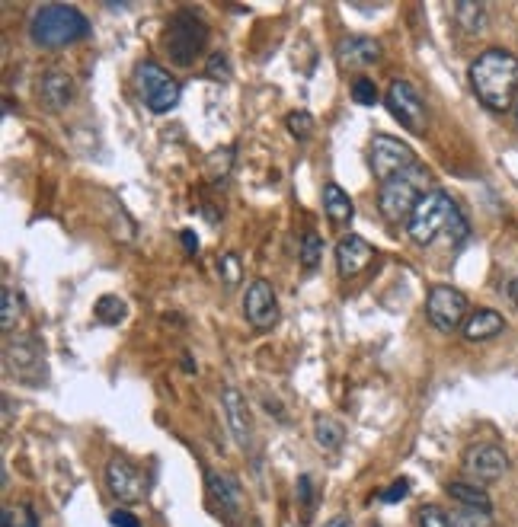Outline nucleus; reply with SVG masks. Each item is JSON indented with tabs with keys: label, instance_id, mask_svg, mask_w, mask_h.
I'll return each mask as SVG.
<instances>
[{
	"label": "nucleus",
	"instance_id": "4468645a",
	"mask_svg": "<svg viewBox=\"0 0 518 527\" xmlns=\"http://www.w3.org/2000/svg\"><path fill=\"white\" fill-rule=\"evenodd\" d=\"M221 406H224V416H228V425H231L234 441L247 451L250 444H253V422H250V409H247L244 393H240L237 387H224Z\"/></svg>",
	"mask_w": 518,
	"mask_h": 527
},
{
	"label": "nucleus",
	"instance_id": "a211bd4d",
	"mask_svg": "<svg viewBox=\"0 0 518 527\" xmlns=\"http://www.w3.org/2000/svg\"><path fill=\"white\" fill-rule=\"evenodd\" d=\"M71 93H74L71 77L64 71H48L42 77V84H39V96H42V103L48 109H64L71 103Z\"/></svg>",
	"mask_w": 518,
	"mask_h": 527
},
{
	"label": "nucleus",
	"instance_id": "9d476101",
	"mask_svg": "<svg viewBox=\"0 0 518 527\" xmlns=\"http://www.w3.org/2000/svg\"><path fill=\"white\" fill-rule=\"evenodd\" d=\"M464 476H471L474 483H496L503 480L509 470V457L499 444H474L464 451Z\"/></svg>",
	"mask_w": 518,
	"mask_h": 527
},
{
	"label": "nucleus",
	"instance_id": "f03ea898",
	"mask_svg": "<svg viewBox=\"0 0 518 527\" xmlns=\"http://www.w3.org/2000/svg\"><path fill=\"white\" fill-rule=\"evenodd\" d=\"M407 227H410L413 243L419 246H432L439 237H448L451 243L467 240V218L461 214L458 202L442 189H432L419 199Z\"/></svg>",
	"mask_w": 518,
	"mask_h": 527
},
{
	"label": "nucleus",
	"instance_id": "4c0bfd02",
	"mask_svg": "<svg viewBox=\"0 0 518 527\" xmlns=\"http://www.w3.org/2000/svg\"><path fill=\"white\" fill-rule=\"evenodd\" d=\"M323 527H352V524H349V518H333V521H327Z\"/></svg>",
	"mask_w": 518,
	"mask_h": 527
},
{
	"label": "nucleus",
	"instance_id": "b1692460",
	"mask_svg": "<svg viewBox=\"0 0 518 527\" xmlns=\"http://www.w3.org/2000/svg\"><path fill=\"white\" fill-rule=\"evenodd\" d=\"M93 314H96V320L106 323V326H119L125 320V314H128V304L122 298H116V294H106V298L96 301Z\"/></svg>",
	"mask_w": 518,
	"mask_h": 527
},
{
	"label": "nucleus",
	"instance_id": "ddd939ff",
	"mask_svg": "<svg viewBox=\"0 0 518 527\" xmlns=\"http://www.w3.org/2000/svg\"><path fill=\"white\" fill-rule=\"evenodd\" d=\"M244 317L256 329H272L275 323H279V298H275V291L266 278L250 282V288L244 294Z\"/></svg>",
	"mask_w": 518,
	"mask_h": 527
},
{
	"label": "nucleus",
	"instance_id": "58836bf2",
	"mask_svg": "<svg viewBox=\"0 0 518 527\" xmlns=\"http://www.w3.org/2000/svg\"><path fill=\"white\" fill-rule=\"evenodd\" d=\"M515 115H518V103H515Z\"/></svg>",
	"mask_w": 518,
	"mask_h": 527
},
{
	"label": "nucleus",
	"instance_id": "6ab92c4d",
	"mask_svg": "<svg viewBox=\"0 0 518 527\" xmlns=\"http://www.w3.org/2000/svg\"><path fill=\"white\" fill-rule=\"evenodd\" d=\"M323 211H327V218H330L336 227H343V224L352 221L355 205H352V199H349L346 189H339L336 183H327V186H323Z\"/></svg>",
	"mask_w": 518,
	"mask_h": 527
},
{
	"label": "nucleus",
	"instance_id": "72a5a7b5",
	"mask_svg": "<svg viewBox=\"0 0 518 527\" xmlns=\"http://www.w3.org/2000/svg\"><path fill=\"white\" fill-rule=\"evenodd\" d=\"M221 266H224V285L234 288L237 285V278H240V269H237V259L228 253V256H221Z\"/></svg>",
	"mask_w": 518,
	"mask_h": 527
},
{
	"label": "nucleus",
	"instance_id": "dca6fc26",
	"mask_svg": "<svg viewBox=\"0 0 518 527\" xmlns=\"http://www.w3.org/2000/svg\"><path fill=\"white\" fill-rule=\"evenodd\" d=\"M336 55L343 68H368V64H375L381 58V45L368 36H349L336 45Z\"/></svg>",
	"mask_w": 518,
	"mask_h": 527
},
{
	"label": "nucleus",
	"instance_id": "bb28decb",
	"mask_svg": "<svg viewBox=\"0 0 518 527\" xmlns=\"http://www.w3.org/2000/svg\"><path fill=\"white\" fill-rule=\"evenodd\" d=\"M0 527H39V521L29 505H7L0 515Z\"/></svg>",
	"mask_w": 518,
	"mask_h": 527
},
{
	"label": "nucleus",
	"instance_id": "9b49d317",
	"mask_svg": "<svg viewBox=\"0 0 518 527\" xmlns=\"http://www.w3.org/2000/svg\"><path fill=\"white\" fill-rule=\"evenodd\" d=\"M4 368L7 374H16L20 381L39 387L45 381V358H42V349L36 345V339L10 342L4 352Z\"/></svg>",
	"mask_w": 518,
	"mask_h": 527
},
{
	"label": "nucleus",
	"instance_id": "cd10ccee",
	"mask_svg": "<svg viewBox=\"0 0 518 527\" xmlns=\"http://www.w3.org/2000/svg\"><path fill=\"white\" fill-rule=\"evenodd\" d=\"M205 74H208V80H215V84H228V80H231V61H228V55H224V52H212V55H208Z\"/></svg>",
	"mask_w": 518,
	"mask_h": 527
},
{
	"label": "nucleus",
	"instance_id": "6e6552de",
	"mask_svg": "<svg viewBox=\"0 0 518 527\" xmlns=\"http://www.w3.org/2000/svg\"><path fill=\"white\" fill-rule=\"evenodd\" d=\"M467 294L451 285H435L426 301V317L439 333H455L458 326L467 323Z\"/></svg>",
	"mask_w": 518,
	"mask_h": 527
},
{
	"label": "nucleus",
	"instance_id": "473e14b6",
	"mask_svg": "<svg viewBox=\"0 0 518 527\" xmlns=\"http://www.w3.org/2000/svg\"><path fill=\"white\" fill-rule=\"evenodd\" d=\"M407 496H410V480H397V483H391V489L381 492V502H400Z\"/></svg>",
	"mask_w": 518,
	"mask_h": 527
},
{
	"label": "nucleus",
	"instance_id": "aec40b11",
	"mask_svg": "<svg viewBox=\"0 0 518 527\" xmlns=\"http://www.w3.org/2000/svg\"><path fill=\"white\" fill-rule=\"evenodd\" d=\"M208 486H212L215 499L228 508V512H240L244 508V492H240L237 480L228 473H208Z\"/></svg>",
	"mask_w": 518,
	"mask_h": 527
},
{
	"label": "nucleus",
	"instance_id": "5701e85b",
	"mask_svg": "<svg viewBox=\"0 0 518 527\" xmlns=\"http://www.w3.org/2000/svg\"><path fill=\"white\" fill-rule=\"evenodd\" d=\"M455 20L464 32H471V36H480L483 29H487V10L480 4H458L455 7Z\"/></svg>",
	"mask_w": 518,
	"mask_h": 527
},
{
	"label": "nucleus",
	"instance_id": "1a4fd4ad",
	"mask_svg": "<svg viewBox=\"0 0 518 527\" xmlns=\"http://www.w3.org/2000/svg\"><path fill=\"white\" fill-rule=\"evenodd\" d=\"M384 103L403 128L416 131V135H423L426 131V122H429L426 119V103H423V96L416 93L413 84H407V80H394V84L387 87Z\"/></svg>",
	"mask_w": 518,
	"mask_h": 527
},
{
	"label": "nucleus",
	"instance_id": "393cba45",
	"mask_svg": "<svg viewBox=\"0 0 518 527\" xmlns=\"http://www.w3.org/2000/svg\"><path fill=\"white\" fill-rule=\"evenodd\" d=\"M0 326H4V333H13L16 323H20V314H23V307H20V298L13 294V288L4 285V291H0Z\"/></svg>",
	"mask_w": 518,
	"mask_h": 527
},
{
	"label": "nucleus",
	"instance_id": "412c9836",
	"mask_svg": "<svg viewBox=\"0 0 518 527\" xmlns=\"http://www.w3.org/2000/svg\"><path fill=\"white\" fill-rule=\"evenodd\" d=\"M314 441L323 451H339L346 441V428L330 416H314Z\"/></svg>",
	"mask_w": 518,
	"mask_h": 527
},
{
	"label": "nucleus",
	"instance_id": "4be33fe9",
	"mask_svg": "<svg viewBox=\"0 0 518 527\" xmlns=\"http://www.w3.org/2000/svg\"><path fill=\"white\" fill-rule=\"evenodd\" d=\"M448 496L455 499L458 505H467V508H480V512H490L493 502L487 496V489L477 486V483H448Z\"/></svg>",
	"mask_w": 518,
	"mask_h": 527
},
{
	"label": "nucleus",
	"instance_id": "f8f14e48",
	"mask_svg": "<svg viewBox=\"0 0 518 527\" xmlns=\"http://www.w3.org/2000/svg\"><path fill=\"white\" fill-rule=\"evenodd\" d=\"M106 486L112 492V499L119 502H141L144 492H148V480H144V473L138 467L128 464L125 457H112L109 467H106Z\"/></svg>",
	"mask_w": 518,
	"mask_h": 527
},
{
	"label": "nucleus",
	"instance_id": "0eeeda50",
	"mask_svg": "<svg viewBox=\"0 0 518 527\" xmlns=\"http://www.w3.org/2000/svg\"><path fill=\"white\" fill-rule=\"evenodd\" d=\"M368 163H371L375 179H381V186H384V183H391V179L416 170V154L407 141L391 138V135H375L368 147Z\"/></svg>",
	"mask_w": 518,
	"mask_h": 527
},
{
	"label": "nucleus",
	"instance_id": "a878e982",
	"mask_svg": "<svg viewBox=\"0 0 518 527\" xmlns=\"http://www.w3.org/2000/svg\"><path fill=\"white\" fill-rule=\"evenodd\" d=\"M448 524H451V527H490V524H493V515H490V512H480V508L458 505L455 512L448 515Z\"/></svg>",
	"mask_w": 518,
	"mask_h": 527
},
{
	"label": "nucleus",
	"instance_id": "f3484780",
	"mask_svg": "<svg viewBox=\"0 0 518 527\" xmlns=\"http://www.w3.org/2000/svg\"><path fill=\"white\" fill-rule=\"evenodd\" d=\"M506 329L503 314H496V310H477V314L467 317L464 323V339L467 342H483V339H493Z\"/></svg>",
	"mask_w": 518,
	"mask_h": 527
},
{
	"label": "nucleus",
	"instance_id": "f257e3e1",
	"mask_svg": "<svg viewBox=\"0 0 518 527\" xmlns=\"http://www.w3.org/2000/svg\"><path fill=\"white\" fill-rule=\"evenodd\" d=\"M471 87L487 109L493 112L512 109L518 93V58L506 52V48H487L471 64Z\"/></svg>",
	"mask_w": 518,
	"mask_h": 527
},
{
	"label": "nucleus",
	"instance_id": "423d86ee",
	"mask_svg": "<svg viewBox=\"0 0 518 527\" xmlns=\"http://www.w3.org/2000/svg\"><path fill=\"white\" fill-rule=\"evenodd\" d=\"M135 84H138V93H141V103L157 115L176 109V103H180V93H183L180 84H176V77H170V71L160 68L157 61H141L138 64Z\"/></svg>",
	"mask_w": 518,
	"mask_h": 527
},
{
	"label": "nucleus",
	"instance_id": "2eb2a0df",
	"mask_svg": "<svg viewBox=\"0 0 518 527\" xmlns=\"http://www.w3.org/2000/svg\"><path fill=\"white\" fill-rule=\"evenodd\" d=\"M375 246H371L365 237L359 234H349L336 243V269L343 278H352V275H359L371 259H375Z\"/></svg>",
	"mask_w": 518,
	"mask_h": 527
},
{
	"label": "nucleus",
	"instance_id": "7c9ffc66",
	"mask_svg": "<svg viewBox=\"0 0 518 527\" xmlns=\"http://www.w3.org/2000/svg\"><path fill=\"white\" fill-rule=\"evenodd\" d=\"M352 100L359 103V106H375V103H378V87L371 84L368 77H359V80L352 84Z\"/></svg>",
	"mask_w": 518,
	"mask_h": 527
},
{
	"label": "nucleus",
	"instance_id": "2f4dec72",
	"mask_svg": "<svg viewBox=\"0 0 518 527\" xmlns=\"http://www.w3.org/2000/svg\"><path fill=\"white\" fill-rule=\"evenodd\" d=\"M419 527H451L448 524V515H442L439 508H423V512H419Z\"/></svg>",
	"mask_w": 518,
	"mask_h": 527
},
{
	"label": "nucleus",
	"instance_id": "c85d7f7f",
	"mask_svg": "<svg viewBox=\"0 0 518 527\" xmlns=\"http://www.w3.org/2000/svg\"><path fill=\"white\" fill-rule=\"evenodd\" d=\"M323 256V243L317 234H304L301 237V266L304 269H317V262Z\"/></svg>",
	"mask_w": 518,
	"mask_h": 527
},
{
	"label": "nucleus",
	"instance_id": "20e7f679",
	"mask_svg": "<svg viewBox=\"0 0 518 527\" xmlns=\"http://www.w3.org/2000/svg\"><path fill=\"white\" fill-rule=\"evenodd\" d=\"M205 42H208V26L196 10H176L170 16L167 32H164V48H167L170 61L189 68V64L202 55Z\"/></svg>",
	"mask_w": 518,
	"mask_h": 527
},
{
	"label": "nucleus",
	"instance_id": "c9c22d12",
	"mask_svg": "<svg viewBox=\"0 0 518 527\" xmlns=\"http://www.w3.org/2000/svg\"><path fill=\"white\" fill-rule=\"evenodd\" d=\"M298 492H301V499H304V508H311V476H301V480H298Z\"/></svg>",
	"mask_w": 518,
	"mask_h": 527
},
{
	"label": "nucleus",
	"instance_id": "e433bc0d",
	"mask_svg": "<svg viewBox=\"0 0 518 527\" xmlns=\"http://www.w3.org/2000/svg\"><path fill=\"white\" fill-rule=\"evenodd\" d=\"M183 243H186V250L192 253V250H199V237L192 234V230H183Z\"/></svg>",
	"mask_w": 518,
	"mask_h": 527
},
{
	"label": "nucleus",
	"instance_id": "f704fd0d",
	"mask_svg": "<svg viewBox=\"0 0 518 527\" xmlns=\"http://www.w3.org/2000/svg\"><path fill=\"white\" fill-rule=\"evenodd\" d=\"M109 524L112 527H141V521L132 512H125V508H116V512L109 515Z\"/></svg>",
	"mask_w": 518,
	"mask_h": 527
},
{
	"label": "nucleus",
	"instance_id": "39448f33",
	"mask_svg": "<svg viewBox=\"0 0 518 527\" xmlns=\"http://www.w3.org/2000/svg\"><path fill=\"white\" fill-rule=\"evenodd\" d=\"M419 179H426V173L416 167V170L403 173V176H397V179H391V183L381 186V192H378V208H381V214H384V218L391 221V224H403V221L410 224L419 199L426 195V189L419 186Z\"/></svg>",
	"mask_w": 518,
	"mask_h": 527
},
{
	"label": "nucleus",
	"instance_id": "7ed1b4c3",
	"mask_svg": "<svg viewBox=\"0 0 518 527\" xmlns=\"http://www.w3.org/2000/svg\"><path fill=\"white\" fill-rule=\"evenodd\" d=\"M29 36L42 48H64L90 36V20L77 7L68 4H45L32 13Z\"/></svg>",
	"mask_w": 518,
	"mask_h": 527
},
{
	"label": "nucleus",
	"instance_id": "c756f323",
	"mask_svg": "<svg viewBox=\"0 0 518 527\" xmlns=\"http://www.w3.org/2000/svg\"><path fill=\"white\" fill-rule=\"evenodd\" d=\"M285 125L291 131V138H298V141H307L311 138V131H314V119L307 112H291L285 119Z\"/></svg>",
	"mask_w": 518,
	"mask_h": 527
}]
</instances>
